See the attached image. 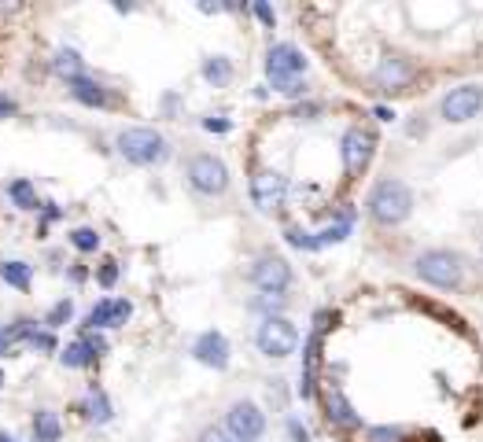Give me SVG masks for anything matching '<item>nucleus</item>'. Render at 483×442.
Here are the masks:
<instances>
[{
	"label": "nucleus",
	"instance_id": "obj_2",
	"mask_svg": "<svg viewBox=\"0 0 483 442\" xmlns=\"http://www.w3.org/2000/svg\"><path fill=\"white\" fill-rule=\"evenodd\" d=\"M417 196L402 178H381L365 196V217L377 229H399L413 217Z\"/></svg>",
	"mask_w": 483,
	"mask_h": 442
},
{
	"label": "nucleus",
	"instance_id": "obj_3",
	"mask_svg": "<svg viewBox=\"0 0 483 442\" xmlns=\"http://www.w3.org/2000/svg\"><path fill=\"white\" fill-rule=\"evenodd\" d=\"M410 269H413L417 281L428 284V288H436V292H458L465 284L469 262L454 247H424V251L413 255Z\"/></svg>",
	"mask_w": 483,
	"mask_h": 442
},
{
	"label": "nucleus",
	"instance_id": "obj_18",
	"mask_svg": "<svg viewBox=\"0 0 483 442\" xmlns=\"http://www.w3.org/2000/svg\"><path fill=\"white\" fill-rule=\"evenodd\" d=\"M78 413H82V420H89L96 428H107V424L115 420V402H111V395H107L100 383H89L85 387V399L78 402Z\"/></svg>",
	"mask_w": 483,
	"mask_h": 442
},
{
	"label": "nucleus",
	"instance_id": "obj_39",
	"mask_svg": "<svg viewBox=\"0 0 483 442\" xmlns=\"http://www.w3.org/2000/svg\"><path fill=\"white\" fill-rule=\"evenodd\" d=\"M196 442H237V438H229L222 424H210V428H203V431H199V438H196Z\"/></svg>",
	"mask_w": 483,
	"mask_h": 442
},
{
	"label": "nucleus",
	"instance_id": "obj_23",
	"mask_svg": "<svg viewBox=\"0 0 483 442\" xmlns=\"http://www.w3.org/2000/svg\"><path fill=\"white\" fill-rule=\"evenodd\" d=\"M0 281L15 292H30L34 288V265L23 258H5L0 262Z\"/></svg>",
	"mask_w": 483,
	"mask_h": 442
},
{
	"label": "nucleus",
	"instance_id": "obj_31",
	"mask_svg": "<svg viewBox=\"0 0 483 442\" xmlns=\"http://www.w3.org/2000/svg\"><path fill=\"white\" fill-rule=\"evenodd\" d=\"M119 276H122V265H119L115 258H103V262L92 269V281H96L100 288H107V292H111V288L119 284Z\"/></svg>",
	"mask_w": 483,
	"mask_h": 442
},
{
	"label": "nucleus",
	"instance_id": "obj_22",
	"mask_svg": "<svg viewBox=\"0 0 483 442\" xmlns=\"http://www.w3.org/2000/svg\"><path fill=\"white\" fill-rule=\"evenodd\" d=\"M30 435H34V442H60V438H63V420H60V413L37 409V413L30 417Z\"/></svg>",
	"mask_w": 483,
	"mask_h": 442
},
{
	"label": "nucleus",
	"instance_id": "obj_37",
	"mask_svg": "<svg viewBox=\"0 0 483 442\" xmlns=\"http://www.w3.org/2000/svg\"><path fill=\"white\" fill-rule=\"evenodd\" d=\"M247 12L266 26V30H274L277 26V12L270 8V5H262V0H255V5H247Z\"/></svg>",
	"mask_w": 483,
	"mask_h": 442
},
{
	"label": "nucleus",
	"instance_id": "obj_36",
	"mask_svg": "<svg viewBox=\"0 0 483 442\" xmlns=\"http://www.w3.org/2000/svg\"><path fill=\"white\" fill-rule=\"evenodd\" d=\"M203 130L214 133V137H226V133H233V119L229 115H207L203 119Z\"/></svg>",
	"mask_w": 483,
	"mask_h": 442
},
{
	"label": "nucleus",
	"instance_id": "obj_12",
	"mask_svg": "<svg viewBox=\"0 0 483 442\" xmlns=\"http://www.w3.org/2000/svg\"><path fill=\"white\" fill-rule=\"evenodd\" d=\"M369 82H372V89H377V92L399 96V92H406L417 82V63L410 60V55H402V52H384L377 60V67H372Z\"/></svg>",
	"mask_w": 483,
	"mask_h": 442
},
{
	"label": "nucleus",
	"instance_id": "obj_4",
	"mask_svg": "<svg viewBox=\"0 0 483 442\" xmlns=\"http://www.w3.org/2000/svg\"><path fill=\"white\" fill-rule=\"evenodd\" d=\"M185 188L196 196V199H226L229 188H233V170L222 155L214 151H192L185 159Z\"/></svg>",
	"mask_w": 483,
	"mask_h": 442
},
{
	"label": "nucleus",
	"instance_id": "obj_17",
	"mask_svg": "<svg viewBox=\"0 0 483 442\" xmlns=\"http://www.w3.org/2000/svg\"><path fill=\"white\" fill-rule=\"evenodd\" d=\"M63 85H67V96H71L74 103L89 107V110H115V107H119L115 89L107 85V82H100L96 74H78V78H71V82H63Z\"/></svg>",
	"mask_w": 483,
	"mask_h": 442
},
{
	"label": "nucleus",
	"instance_id": "obj_46",
	"mask_svg": "<svg viewBox=\"0 0 483 442\" xmlns=\"http://www.w3.org/2000/svg\"><path fill=\"white\" fill-rule=\"evenodd\" d=\"M0 391H5V372H0Z\"/></svg>",
	"mask_w": 483,
	"mask_h": 442
},
{
	"label": "nucleus",
	"instance_id": "obj_20",
	"mask_svg": "<svg viewBox=\"0 0 483 442\" xmlns=\"http://www.w3.org/2000/svg\"><path fill=\"white\" fill-rule=\"evenodd\" d=\"M48 67H52V74H56L60 82H71V78H78V74H89V67H85V60H82V52L71 48V44H60L56 52H52Z\"/></svg>",
	"mask_w": 483,
	"mask_h": 442
},
{
	"label": "nucleus",
	"instance_id": "obj_11",
	"mask_svg": "<svg viewBox=\"0 0 483 442\" xmlns=\"http://www.w3.org/2000/svg\"><path fill=\"white\" fill-rule=\"evenodd\" d=\"M321 406H325V424L333 431H340V435H358V431L369 428L365 417L354 409V402L347 399V391L336 380H329L325 387H321Z\"/></svg>",
	"mask_w": 483,
	"mask_h": 442
},
{
	"label": "nucleus",
	"instance_id": "obj_16",
	"mask_svg": "<svg viewBox=\"0 0 483 442\" xmlns=\"http://www.w3.org/2000/svg\"><path fill=\"white\" fill-rule=\"evenodd\" d=\"M188 354H192V361H199L203 369H214V372H226L233 361V347L226 340V332H218V328H203L192 340Z\"/></svg>",
	"mask_w": 483,
	"mask_h": 442
},
{
	"label": "nucleus",
	"instance_id": "obj_1",
	"mask_svg": "<svg viewBox=\"0 0 483 442\" xmlns=\"http://www.w3.org/2000/svg\"><path fill=\"white\" fill-rule=\"evenodd\" d=\"M115 155L137 170H159L174 159V140L155 126H122L115 133Z\"/></svg>",
	"mask_w": 483,
	"mask_h": 442
},
{
	"label": "nucleus",
	"instance_id": "obj_35",
	"mask_svg": "<svg viewBox=\"0 0 483 442\" xmlns=\"http://www.w3.org/2000/svg\"><path fill=\"white\" fill-rule=\"evenodd\" d=\"M285 431H288V442H310V438H314V435H310V428H306L295 413H288V417H285Z\"/></svg>",
	"mask_w": 483,
	"mask_h": 442
},
{
	"label": "nucleus",
	"instance_id": "obj_8",
	"mask_svg": "<svg viewBox=\"0 0 483 442\" xmlns=\"http://www.w3.org/2000/svg\"><path fill=\"white\" fill-rule=\"evenodd\" d=\"M303 336H299V328L292 317H262L255 324V347L262 358H270V361H285L299 351Z\"/></svg>",
	"mask_w": 483,
	"mask_h": 442
},
{
	"label": "nucleus",
	"instance_id": "obj_38",
	"mask_svg": "<svg viewBox=\"0 0 483 442\" xmlns=\"http://www.w3.org/2000/svg\"><path fill=\"white\" fill-rule=\"evenodd\" d=\"M281 96H288V100H295V103H299V100H310V82H306V78H299V82L285 85V89H281Z\"/></svg>",
	"mask_w": 483,
	"mask_h": 442
},
{
	"label": "nucleus",
	"instance_id": "obj_34",
	"mask_svg": "<svg viewBox=\"0 0 483 442\" xmlns=\"http://www.w3.org/2000/svg\"><path fill=\"white\" fill-rule=\"evenodd\" d=\"M60 217H63V207L60 203H41V210H37V233L44 236Z\"/></svg>",
	"mask_w": 483,
	"mask_h": 442
},
{
	"label": "nucleus",
	"instance_id": "obj_21",
	"mask_svg": "<svg viewBox=\"0 0 483 442\" xmlns=\"http://www.w3.org/2000/svg\"><path fill=\"white\" fill-rule=\"evenodd\" d=\"M199 78H203L210 89H226V85H233V78H237V63L229 60V55H207V60L199 63Z\"/></svg>",
	"mask_w": 483,
	"mask_h": 442
},
{
	"label": "nucleus",
	"instance_id": "obj_40",
	"mask_svg": "<svg viewBox=\"0 0 483 442\" xmlns=\"http://www.w3.org/2000/svg\"><path fill=\"white\" fill-rule=\"evenodd\" d=\"M15 351H19V343H15V336H12V328L0 324V358H12Z\"/></svg>",
	"mask_w": 483,
	"mask_h": 442
},
{
	"label": "nucleus",
	"instance_id": "obj_28",
	"mask_svg": "<svg viewBox=\"0 0 483 442\" xmlns=\"http://www.w3.org/2000/svg\"><path fill=\"white\" fill-rule=\"evenodd\" d=\"M365 442H410V431L399 424H369Z\"/></svg>",
	"mask_w": 483,
	"mask_h": 442
},
{
	"label": "nucleus",
	"instance_id": "obj_44",
	"mask_svg": "<svg viewBox=\"0 0 483 442\" xmlns=\"http://www.w3.org/2000/svg\"><path fill=\"white\" fill-rule=\"evenodd\" d=\"M0 442H23V438H15L12 431H0Z\"/></svg>",
	"mask_w": 483,
	"mask_h": 442
},
{
	"label": "nucleus",
	"instance_id": "obj_15",
	"mask_svg": "<svg viewBox=\"0 0 483 442\" xmlns=\"http://www.w3.org/2000/svg\"><path fill=\"white\" fill-rule=\"evenodd\" d=\"M133 317V303L126 295H103L89 306V313L82 317V332H111V328H126Z\"/></svg>",
	"mask_w": 483,
	"mask_h": 442
},
{
	"label": "nucleus",
	"instance_id": "obj_30",
	"mask_svg": "<svg viewBox=\"0 0 483 442\" xmlns=\"http://www.w3.org/2000/svg\"><path fill=\"white\" fill-rule=\"evenodd\" d=\"M26 351H34V354H60V336H56V332H52V328H37L34 332V340L26 343Z\"/></svg>",
	"mask_w": 483,
	"mask_h": 442
},
{
	"label": "nucleus",
	"instance_id": "obj_6",
	"mask_svg": "<svg viewBox=\"0 0 483 442\" xmlns=\"http://www.w3.org/2000/svg\"><path fill=\"white\" fill-rule=\"evenodd\" d=\"M247 284L262 295H288L295 284V269L277 251H258L247 265Z\"/></svg>",
	"mask_w": 483,
	"mask_h": 442
},
{
	"label": "nucleus",
	"instance_id": "obj_13",
	"mask_svg": "<svg viewBox=\"0 0 483 442\" xmlns=\"http://www.w3.org/2000/svg\"><path fill=\"white\" fill-rule=\"evenodd\" d=\"M251 203L258 214H277L288 207V178L281 170H274V166H258V170L251 174Z\"/></svg>",
	"mask_w": 483,
	"mask_h": 442
},
{
	"label": "nucleus",
	"instance_id": "obj_10",
	"mask_svg": "<svg viewBox=\"0 0 483 442\" xmlns=\"http://www.w3.org/2000/svg\"><path fill=\"white\" fill-rule=\"evenodd\" d=\"M440 122L447 126H469L483 115V85L476 82H465V85H454L440 96Z\"/></svg>",
	"mask_w": 483,
	"mask_h": 442
},
{
	"label": "nucleus",
	"instance_id": "obj_42",
	"mask_svg": "<svg viewBox=\"0 0 483 442\" xmlns=\"http://www.w3.org/2000/svg\"><path fill=\"white\" fill-rule=\"evenodd\" d=\"M15 115H19V100L0 92V119H15Z\"/></svg>",
	"mask_w": 483,
	"mask_h": 442
},
{
	"label": "nucleus",
	"instance_id": "obj_7",
	"mask_svg": "<svg viewBox=\"0 0 483 442\" xmlns=\"http://www.w3.org/2000/svg\"><path fill=\"white\" fill-rule=\"evenodd\" d=\"M262 67H266V82H270V89L281 92L285 85L306 78L310 60L303 55V48L292 44V41H270V48H266V63H262Z\"/></svg>",
	"mask_w": 483,
	"mask_h": 442
},
{
	"label": "nucleus",
	"instance_id": "obj_45",
	"mask_svg": "<svg viewBox=\"0 0 483 442\" xmlns=\"http://www.w3.org/2000/svg\"><path fill=\"white\" fill-rule=\"evenodd\" d=\"M479 273H483V244H479Z\"/></svg>",
	"mask_w": 483,
	"mask_h": 442
},
{
	"label": "nucleus",
	"instance_id": "obj_5",
	"mask_svg": "<svg viewBox=\"0 0 483 442\" xmlns=\"http://www.w3.org/2000/svg\"><path fill=\"white\" fill-rule=\"evenodd\" d=\"M333 310H317L314 324L303 336V369H299V399L310 402L321 391V347H325V332H329Z\"/></svg>",
	"mask_w": 483,
	"mask_h": 442
},
{
	"label": "nucleus",
	"instance_id": "obj_14",
	"mask_svg": "<svg viewBox=\"0 0 483 442\" xmlns=\"http://www.w3.org/2000/svg\"><path fill=\"white\" fill-rule=\"evenodd\" d=\"M222 428H226V435L237 438V442H258V438L266 435V428H270V420H266V409H262L258 402L237 399V402L226 409Z\"/></svg>",
	"mask_w": 483,
	"mask_h": 442
},
{
	"label": "nucleus",
	"instance_id": "obj_24",
	"mask_svg": "<svg viewBox=\"0 0 483 442\" xmlns=\"http://www.w3.org/2000/svg\"><path fill=\"white\" fill-rule=\"evenodd\" d=\"M96 361H100V358H96V351H92L82 336H78V340H71V343L60 351V365H63V369H82V372H85V369H96Z\"/></svg>",
	"mask_w": 483,
	"mask_h": 442
},
{
	"label": "nucleus",
	"instance_id": "obj_27",
	"mask_svg": "<svg viewBox=\"0 0 483 442\" xmlns=\"http://www.w3.org/2000/svg\"><path fill=\"white\" fill-rule=\"evenodd\" d=\"M67 244H71L78 255H96L100 244H103V236H100V229H92V226H78V229L67 233Z\"/></svg>",
	"mask_w": 483,
	"mask_h": 442
},
{
	"label": "nucleus",
	"instance_id": "obj_43",
	"mask_svg": "<svg viewBox=\"0 0 483 442\" xmlns=\"http://www.w3.org/2000/svg\"><path fill=\"white\" fill-rule=\"evenodd\" d=\"M372 119H377V122H395L399 115H395V107H388V103H377V107H372Z\"/></svg>",
	"mask_w": 483,
	"mask_h": 442
},
{
	"label": "nucleus",
	"instance_id": "obj_19",
	"mask_svg": "<svg viewBox=\"0 0 483 442\" xmlns=\"http://www.w3.org/2000/svg\"><path fill=\"white\" fill-rule=\"evenodd\" d=\"M354 221H358V207H354V203H343L340 214L329 221V226L314 233V236H317V247L325 251V247H333V244H343V240L354 233Z\"/></svg>",
	"mask_w": 483,
	"mask_h": 442
},
{
	"label": "nucleus",
	"instance_id": "obj_9",
	"mask_svg": "<svg viewBox=\"0 0 483 442\" xmlns=\"http://www.w3.org/2000/svg\"><path fill=\"white\" fill-rule=\"evenodd\" d=\"M372 155H377V133H372L369 126H362V122H351L340 137V162H343L347 181H354L369 170Z\"/></svg>",
	"mask_w": 483,
	"mask_h": 442
},
{
	"label": "nucleus",
	"instance_id": "obj_41",
	"mask_svg": "<svg viewBox=\"0 0 483 442\" xmlns=\"http://www.w3.org/2000/svg\"><path fill=\"white\" fill-rule=\"evenodd\" d=\"M89 276H92V273H89V265H82V262H71V269H67V281H71L74 288H82V284L89 281Z\"/></svg>",
	"mask_w": 483,
	"mask_h": 442
},
{
	"label": "nucleus",
	"instance_id": "obj_33",
	"mask_svg": "<svg viewBox=\"0 0 483 442\" xmlns=\"http://www.w3.org/2000/svg\"><path fill=\"white\" fill-rule=\"evenodd\" d=\"M321 115H325V103H321V100H299L292 107V119L295 122H317Z\"/></svg>",
	"mask_w": 483,
	"mask_h": 442
},
{
	"label": "nucleus",
	"instance_id": "obj_25",
	"mask_svg": "<svg viewBox=\"0 0 483 442\" xmlns=\"http://www.w3.org/2000/svg\"><path fill=\"white\" fill-rule=\"evenodd\" d=\"M8 199L15 210H41V199H37V185L30 178H15L8 181Z\"/></svg>",
	"mask_w": 483,
	"mask_h": 442
},
{
	"label": "nucleus",
	"instance_id": "obj_26",
	"mask_svg": "<svg viewBox=\"0 0 483 442\" xmlns=\"http://www.w3.org/2000/svg\"><path fill=\"white\" fill-rule=\"evenodd\" d=\"M247 310H251L258 321H262V317H288V313H285V310H288V295H262V292H258V295L247 299Z\"/></svg>",
	"mask_w": 483,
	"mask_h": 442
},
{
	"label": "nucleus",
	"instance_id": "obj_32",
	"mask_svg": "<svg viewBox=\"0 0 483 442\" xmlns=\"http://www.w3.org/2000/svg\"><path fill=\"white\" fill-rule=\"evenodd\" d=\"M285 240L295 247V251H303V255H317L321 247H317V236L310 233V229H299V226H288L285 229Z\"/></svg>",
	"mask_w": 483,
	"mask_h": 442
},
{
	"label": "nucleus",
	"instance_id": "obj_29",
	"mask_svg": "<svg viewBox=\"0 0 483 442\" xmlns=\"http://www.w3.org/2000/svg\"><path fill=\"white\" fill-rule=\"evenodd\" d=\"M71 317H74V299L67 295V299H60V303H52V310L44 313V328H52V332H60L63 324H71Z\"/></svg>",
	"mask_w": 483,
	"mask_h": 442
}]
</instances>
